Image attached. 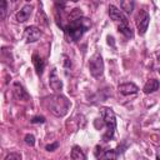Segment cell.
<instances>
[{
  "mask_svg": "<svg viewBox=\"0 0 160 160\" xmlns=\"http://www.w3.org/2000/svg\"><path fill=\"white\" fill-rule=\"evenodd\" d=\"M44 105L52 115H55L58 118H62L69 112L71 102L66 96L58 94V95H51V96L45 98Z\"/></svg>",
  "mask_w": 160,
  "mask_h": 160,
  "instance_id": "cell-1",
  "label": "cell"
},
{
  "mask_svg": "<svg viewBox=\"0 0 160 160\" xmlns=\"http://www.w3.org/2000/svg\"><path fill=\"white\" fill-rule=\"evenodd\" d=\"M90 26H91V21L88 18L81 16V18L70 20L65 30L72 41H79L84 35V32L90 29Z\"/></svg>",
  "mask_w": 160,
  "mask_h": 160,
  "instance_id": "cell-2",
  "label": "cell"
},
{
  "mask_svg": "<svg viewBox=\"0 0 160 160\" xmlns=\"http://www.w3.org/2000/svg\"><path fill=\"white\" fill-rule=\"evenodd\" d=\"M101 118L106 126V132L102 135L104 141H110L114 138L116 130V118L111 108H101Z\"/></svg>",
  "mask_w": 160,
  "mask_h": 160,
  "instance_id": "cell-3",
  "label": "cell"
},
{
  "mask_svg": "<svg viewBox=\"0 0 160 160\" xmlns=\"http://www.w3.org/2000/svg\"><path fill=\"white\" fill-rule=\"evenodd\" d=\"M89 71L94 78H100L104 74V61L99 52L91 56L89 61Z\"/></svg>",
  "mask_w": 160,
  "mask_h": 160,
  "instance_id": "cell-4",
  "label": "cell"
},
{
  "mask_svg": "<svg viewBox=\"0 0 160 160\" xmlns=\"http://www.w3.org/2000/svg\"><path fill=\"white\" fill-rule=\"evenodd\" d=\"M149 22H150V15L141 10L139 14H138V18H136V25H138V29H139V32L140 35H144L149 28Z\"/></svg>",
  "mask_w": 160,
  "mask_h": 160,
  "instance_id": "cell-5",
  "label": "cell"
},
{
  "mask_svg": "<svg viewBox=\"0 0 160 160\" xmlns=\"http://www.w3.org/2000/svg\"><path fill=\"white\" fill-rule=\"evenodd\" d=\"M12 95H14V98L16 99V100H19V101H28L29 99H30V95L28 94V91L24 89V86L20 84V82H18V81H15L14 84H12Z\"/></svg>",
  "mask_w": 160,
  "mask_h": 160,
  "instance_id": "cell-6",
  "label": "cell"
},
{
  "mask_svg": "<svg viewBox=\"0 0 160 160\" xmlns=\"http://www.w3.org/2000/svg\"><path fill=\"white\" fill-rule=\"evenodd\" d=\"M40 35H41V31L35 25L28 26L25 29V32H24V36L26 39V42H35V41H38L40 39Z\"/></svg>",
  "mask_w": 160,
  "mask_h": 160,
  "instance_id": "cell-7",
  "label": "cell"
},
{
  "mask_svg": "<svg viewBox=\"0 0 160 160\" xmlns=\"http://www.w3.org/2000/svg\"><path fill=\"white\" fill-rule=\"evenodd\" d=\"M109 16L112 21L115 22H119V24H124V22H129L126 16L122 14L121 10H119L115 5H110L109 6Z\"/></svg>",
  "mask_w": 160,
  "mask_h": 160,
  "instance_id": "cell-8",
  "label": "cell"
},
{
  "mask_svg": "<svg viewBox=\"0 0 160 160\" xmlns=\"http://www.w3.org/2000/svg\"><path fill=\"white\" fill-rule=\"evenodd\" d=\"M49 85L50 88L54 90V91H60L62 89V81L60 80L59 75H58V70L54 68L50 72V76H49Z\"/></svg>",
  "mask_w": 160,
  "mask_h": 160,
  "instance_id": "cell-9",
  "label": "cell"
},
{
  "mask_svg": "<svg viewBox=\"0 0 160 160\" xmlns=\"http://www.w3.org/2000/svg\"><path fill=\"white\" fill-rule=\"evenodd\" d=\"M118 90L122 95H134L139 91V88L134 82H122L118 86Z\"/></svg>",
  "mask_w": 160,
  "mask_h": 160,
  "instance_id": "cell-10",
  "label": "cell"
},
{
  "mask_svg": "<svg viewBox=\"0 0 160 160\" xmlns=\"http://www.w3.org/2000/svg\"><path fill=\"white\" fill-rule=\"evenodd\" d=\"M31 10H32V6H31L30 4L24 5V6L21 8V10H19V11L16 12V15H15L16 21H18V22H25V21L30 18Z\"/></svg>",
  "mask_w": 160,
  "mask_h": 160,
  "instance_id": "cell-11",
  "label": "cell"
},
{
  "mask_svg": "<svg viewBox=\"0 0 160 160\" xmlns=\"http://www.w3.org/2000/svg\"><path fill=\"white\" fill-rule=\"evenodd\" d=\"M159 86H160L159 80H156V79H150V80L146 81V84L144 85L142 90H144L145 94H151V92H155V91L159 89Z\"/></svg>",
  "mask_w": 160,
  "mask_h": 160,
  "instance_id": "cell-12",
  "label": "cell"
},
{
  "mask_svg": "<svg viewBox=\"0 0 160 160\" xmlns=\"http://www.w3.org/2000/svg\"><path fill=\"white\" fill-rule=\"evenodd\" d=\"M32 64H34V66H35L36 74H38V75H41L42 71H44V68H45V62H44V60L41 59V56L38 55V54H34V55H32Z\"/></svg>",
  "mask_w": 160,
  "mask_h": 160,
  "instance_id": "cell-13",
  "label": "cell"
},
{
  "mask_svg": "<svg viewBox=\"0 0 160 160\" xmlns=\"http://www.w3.org/2000/svg\"><path fill=\"white\" fill-rule=\"evenodd\" d=\"M118 30H119V32H121V34H122L125 38H128V39H132V38H134V31H132V29H131V26H130L129 22L119 24Z\"/></svg>",
  "mask_w": 160,
  "mask_h": 160,
  "instance_id": "cell-14",
  "label": "cell"
},
{
  "mask_svg": "<svg viewBox=\"0 0 160 160\" xmlns=\"http://www.w3.org/2000/svg\"><path fill=\"white\" fill-rule=\"evenodd\" d=\"M118 151L115 150H102L99 152V151H95V156L98 159H116L118 158Z\"/></svg>",
  "mask_w": 160,
  "mask_h": 160,
  "instance_id": "cell-15",
  "label": "cell"
},
{
  "mask_svg": "<svg viewBox=\"0 0 160 160\" xmlns=\"http://www.w3.org/2000/svg\"><path fill=\"white\" fill-rule=\"evenodd\" d=\"M71 159H74V160H85L86 159V156H85V154L82 152V150H81V148L80 146H78V145H75V146H72V150H71Z\"/></svg>",
  "mask_w": 160,
  "mask_h": 160,
  "instance_id": "cell-16",
  "label": "cell"
},
{
  "mask_svg": "<svg viewBox=\"0 0 160 160\" xmlns=\"http://www.w3.org/2000/svg\"><path fill=\"white\" fill-rule=\"evenodd\" d=\"M134 0H121V10H124L126 14H131L134 11Z\"/></svg>",
  "mask_w": 160,
  "mask_h": 160,
  "instance_id": "cell-17",
  "label": "cell"
},
{
  "mask_svg": "<svg viewBox=\"0 0 160 160\" xmlns=\"http://www.w3.org/2000/svg\"><path fill=\"white\" fill-rule=\"evenodd\" d=\"M1 2V8H0V12H1V20H4L6 18V11H8V2L6 0H0Z\"/></svg>",
  "mask_w": 160,
  "mask_h": 160,
  "instance_id": "cell-18",
  "label": "cell"
},
{
  "mask_svg": "<svg viewBox=\"0 0 160 160\" xmlns=\"http://www.w3.org/2000/svg\"><path fill=\"white\" fill-rule=\"evenodd\" d=\"M81 16H82V12H81V10H80V9H74V10L70 12V15H69V19H70V20H74V19L81 18Z\"/></svg>",
  "mask_w": 160,
  "mask_h": 160,
  "instance_id": "cell-19",
  "label": "cell"
},
{
  "mask_svg": "<svg viewBox=\"0 0 160 160\" xmlns=\"http://www.w3.org/2000/svg\"><path fill=\"white\" fill-rule=\"evenodd\" d=\"M4 160H21V154H19V152H10V154H8L4 158Z\"/></svg>",
  "mask_w": 160,
  "mask_h": 160,
  "instance_id": "cell-20",
  "label": "cell"
},
{
  "mask_svg": "<svg viewBox=\"0 0 160 160\" xmlns=\"http://www.w3.org/2000/svg\"><path fill=\"white\" fill-rule=\"evenodd\" d=\"M24 140H25V142H26L28 145H30V146H34V144H35V136H34L32 134H26L25 138H24Z\"/></svg>",
  "mask_w": 160,
  "mask_h": 160,
  "instance_id": "cell-21",
  "label": "cell"
},
{
  "mask_svg": "<svg viewBox=\"0 0 160 160\" xmlns=\"http://www.w3.org/2000/svg\"><path fill=\"white\" fill-rule=\"evenodd\" d=\"M31 122L32 124H44L45 122V118L44 116H34L31 119Z\"/></svg>",
  "mask_w": 160,
  "mask_h": 160,
  "instance_id": "cell-22",
  "label": "cell"
},
{
  "mask_svg": "<svg viewBox=\"0 0 160 160\" xmlns=\"http://www.w3.org/2000/svg\"><path fill=\"white\" fill-rule=\"evenodd\" d=\"M59 148V142L58 141H55L54 144H50V145H46V151H54V150H56Z\"/></svg>",
  "mask_w": 160,
  "mask_h": 160,
  "instance_id": "cell-23",
  "label": "cell"
},
{
  "mask_svg": "<svg viewBox=\"0 0 160 160\" xmlns=\"http://www.w3.org/2000/svg\"><path fill=\"white\" fill-rule=\"evenodd\" d=\"M65 2H66V0H55V4H56L58 6H60V8H64Z\"/></svg>",
  "mask_w": 160,
  "mask_h": 160,
  "instance_id": "cell-24",
  "label": "cell"
},
{
  "mask_svg": "<svg viewBox=\"0 0 160 160\" xmlns=\"http://www.w3.org/2000/svg\"><path fill=\"white\" fill-rule=\"evenodd\" d=\"M70 1H78V0H70Z\"/></svg>",
  "mask_w": 160,
  "mask_h": 160,
  "instance_id": "cell-25",
  "label": "cell"
},
{
  "mask_svg": "<svg viewBox=\"0 0 160 160\" xmlns=\"http://www.w3.org/2000/svg\"><path fill=\"white\" fill-rule=\"evenodd\" d=\"M11 1H14V2H15V1H16V0H11Z\"/></svg>",
  "mask_w": 160,
  "mask_h": 160,
  "instance_id": "cell-26",
  "label": "cell"
},
{
  "mask_svg": "<svg viewBox=\"0 0 160 160\" xmlns=\"http://www.w3.org/2000/svg\"><path fill=\"white\" fill-rule=\"evenodd\" d=\"M26 1H30V0H26Z\"/></svg>",
  "mask_w": 160,
  "mask_h": 160,
  "instance_id": "cell-27",
  "label": "cell"
}]
</instances>
